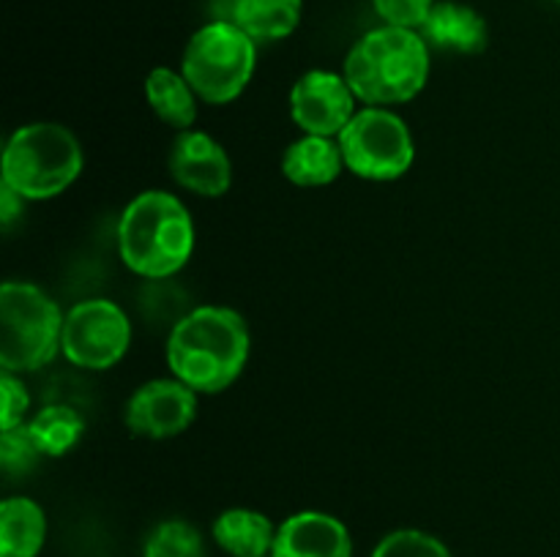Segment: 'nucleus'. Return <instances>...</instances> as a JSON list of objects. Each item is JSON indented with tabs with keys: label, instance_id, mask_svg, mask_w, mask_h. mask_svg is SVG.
Returning <instances> with one entry per match:
<instances>
[{
	"label": "nucleus",
	"instance_id": "f03ea898",
	"mask_svg": "<svg viewBox=\"0 0 560 557\" xmlns=\"http://www.w3.org/2000/svg\"><path fill=\"white\" fill-rule=\"evenodd\" d=\"M342 76L370 107L410 102L430 80V44L410 27H375L350 47Z\"/></svg>",
	"mask_w": 560,
	"mask_h": 557
},
{
	"label": "nucleus",
	"instance_id": "39448f33",
	"mask_svg": "<svg viewBox=\"0 0 560 557\" xmlns=\"http://www.w3.org/2000/svg\"><path fill=\"white\" fill-rule=\"evenodd\" d=\"M63 311L31 282H5L0 287V369L36 371L60 353Z\"/></svg>",
	"mask_w": 560,
	"mask_h": 557
},
{
	"label": "nucleus",
	"instance_id": "9b49d317",
	"mask_svg": "<svg viewBox=\"0 0 560 557\" xmlns=\"http://www.w3.org/2000/svg\"><path fill=\"white\" fill-rule=\"evenodd\" d=\"M167 167L175 183L200 197H222L233 183L228 151L206 131H180L170 145Z\"/></svg>",
	"mask_w": 560,
	"mask_h": 557
},
{
	"label": "nucleus",
	"instance_id": "5701e85b",
	"mask_svg": "<svg viewBox=\"0 0 560 557\" xmlns=\"http://www.w3.org/2000/svg\"><path fill=\"white\" fill-rule=\"evenodd\" d=\"M435 3L438 0H372L377 16L386 25L410 27V31H419L424 25L427 14H430Z\"/></svg>",
	"mask_w": 560,
	"mask_h": 557
},
{
	"label": "nucleus",
	"instance_id": "7ed1b4c3",
	"mask_svg": "<svg viewBox=\"0 0 560 557\" xmlns=\"http://www.w3.org/2000/svg\"><path fill=\"white\" fill-rule=\"evenodd\" d=\"M195 251V222L170 191H142L118 218V254L131 273L170 278Z\"/></svg>",
	"mask_w": 560,
	"mask_h": 557
},
{
	"label": "nucleus",
	"instance_id": "aec40b11",
	"mask_svg": "<svg viewBox=\"0 0 560 557\" xmlns=\"http://www.w3.org/2000/svg\"><path fill=\"white\" fill-rule=\"evenodd\" d=\"M142 557H208L206 541L195 524L184 519H167L145 541Z\"/></svg>",
	"mask_w": 560,
	"mask_h": 557
},
{
	"label": "nucleus",
	"instance_id": "ddd939ff",
	"mask_svg": "<svg viewBox=\"0 0 560 557\" xmlns=\"http://www.w3.org/2000/svg\"><path fill=\"white\" fill-rule=\"evenodd\" d=\"M419 33L430 44V49L459 55L481 52L490 38L485 16L474 5L454 3V0H438Z\"/></svg>",
	"mask_w": 560,
	"mask_h": 557
},
{
	"label": "nucleus",
	"instance_id": "393cba45",
	"mask_svg": "<svg viewBox=\"0 0 560 557\" xmlns=\"http://www.w3.org/2000/svg\"><path fill=\"white\" fill-rule=\"evenodd\" d=\"M25 202H27L25 197L16 194L9 183H3V180H0V224H3V229H9L11 224L22 216V208H25Z\"/></svg>",
	"mask_w": 560,
	"mask_h": 557
},
{
	"label": "nucleus",
	"instance_id": "f8f14e48",
	"mask_svg": "<svg viewBox=\"0 0 560 557\" xmlns=\"http://www.w3.org/2000/svg\"><path fill=\"white\" fill-rule=\"evenodd\" d=\"M271 557H353V538L331 513L299 511L277 528Z\"/></svg>",
	"mask_w": 560,
	"mask_h": 557
},
{
	"label": "nucleus",
	"instance_id": "412c9836",
	"mask_svg": "<svg viewBox=\"0 0 560 557\" xmlns=\"http://www.w3.org/2000/svg\"><path fill=\"white\" fill-rule=\"evenodd\" d=\"M372 557H454L448 546L424 530H394L383 535Z\"/></svg>",
	"mask_w": 560,
	"mask_h": 557
},
{
	"label": "nucleus",
	"instance_id": "2eb2a0df",
	"mask_svg": "<svg viewBox=\"0 0 560 557\" xmlns=\"http://www.w3.org/2000/svg\"><path fill=\"white\" fill-rule=\"evenodd\" d=\"M213 541L230 557H271L277 528L266 513L252 508H228L213 522Z\"/></svg>",
	"mask_w": 560,
	"mask_h": 557
},
{
	"label": "nucleus",
	"instance_id": "f3484780",
	"mask_svg": "<svg viewBox=\"0 0 560 557\" xmlns=\"http://www.w3.org/2000/svg\"><path fill=\"white\" fill-rule=\"evenodd\" d=\"M304 0H235L233 25L255 44L288 38L299 27Z\"/></svg>",
	"mask_w": 560,
	"mask_h": 557
},
{
	"label": "nucleus",
	"instance_id": "f257e3e1",
	"mask_svg": "<svg viewBox=\"0 0 560 557\" xmlns=\"http://www.w3.org/2000/svg\"><path fill=\"white\" fill-rule=\"evenodd\" d=\"M249 358V328L228 306H197L186 311L167 336L173 377L197 393H222L233 386Z\"/></svg>",
	"mask_w": 560,
	"mask_h": 557
},
{
	"label": "nucleus",
	"instance_id": "b1692460",
	"mask_svg": "<svg viewBox=\"0 0 560 557\" xmlns=\"http://www.w3.org/2000/svg\"><path fill=\"white\" fill-rule=\"evenodd\" d=\"M0 393H3V410H0V429H11V426L25 424L27 407H31V396H27L25 386L14 371H3L0 375Z\"/></svg>",
	"mask_w": 560,
	"mask_h": 557
},
{
	"label": "nucleus",
	"instance_id": "20e7f679",
	"mask_svg": "<svg viewBox=\"0 0 560 557\" xmlns=\"http://www.w3.org/2000/svg\"><path fill=\"white\" fill-rule=\"evenodd\" d=\"M82 173V147L60 123H27L9 137L0 180L25 200H52Z\"/></svg>",
	"mask_w": 560,
	"mask_h": 557
},
{
	"label": "nucleus",
	"instance_id": "423d86ee",
	"mask_svg": "<svg viewBox=\"0 0 560 557\" xmlns=\"http://www.w3.org/2000/svg\"><path fill=\"white\" fill-rule=\"evenodd\" d=\"M257 63V44L233 22L211 20L189 38L180 74L208 104H228L249 85Z\"/></svg>",
	"mask_w": 560,
	"mask_h": 557
},
{
	"label": "nucleus",
	"instance_id": "a211bd4d",
	"mask_svg": "<svg viewBox=\"0 0 560 557\" xmlns=\"http://www.w3.org/2000/svg\"><path fill=\"white\" fill-rule=\"evenodd\" d=\"M145 98L153 112L159 115V120H164L173 129L186 131L195 126L197 93L180 71L167 69V66H156L145 76Z\"/></svg>",
	"mask_w": 560,
	"mask_h": 557
},
{
	"label": "nucleus",
	"instance_id": "0eeeda50",
	"mask_svg": "<svg viewBox=\"0 0 560 557\" xmlns=\"http://www.w3.org/2000/svg\"><path fill=\"white\" fill-rule=\"evenodd\" d=\"M345 167L364 180H397L413 167L416 145L408 123L386 107H366L353 115L342 134Z\"/></svg>",
	"mask_w": 560,
	"mask_h": 557
},
{
	"label": "nucleus",
	"instance_id": "1a4fd4ad",
	"mask_svg": "<svg viewBox=\"0 0 560 557\" xmlns=\"http://www.w3.org/2000/svg\"><path fill=\"white\" fill-rule=\"evenodd\" d=\"M197 396L178 377H162V380L142 382L129 396L124 410V420L131 435L148 437V440H170L178 437L195 424Z\"/></svg>",
	"mask_w": 560,
	"mask_h": 557
},
{
	"label": "nucleus",
	"instance_id": "4468645a",
	"mask_svg": "<svg viewBox=\"0 0 560 557\" xmlns=\"http://www.w3.org/2000/svg\"><path fill=\"white\" fill-rule=\"evenodd\" d=\"M342 169L345 156L337 137L304 134L282 156L284 178L295 186H304V189L334 183Z\"/></svg>",
	"mask_w": 560,
	"mask_h": 557
},
{
	"label": "nucleus",
	"instance_id": "dca6fc26",
	"mask_svg": "<svg viewBox=\"0 0 560 557\" xmlns=\"http://www.w3.org/2000/svg\"><path fill=\"white\" fill-rule=\"evenodd\" d=\"M44 541V508L31 497H5L0 502V557H38Z\"/></svg>",
	"mask_w": 560,
	"mask_h": 557
},
{
	"label": "nucleus",
	"instance_id": "9d476101",
	"mask_svg": "<svg viewBox=\"0 0 560 557\" xmlns=\"http://www.w3.org/2000/svg\"><path fill=\"white\" fill-rule=\"evenodd\" d=\"M355 102L359 98L350 91L348 80L323 69L301 74L290 91V112L304 134L339 137L359 112Z\"/></svg>",
	"mask_w": 560,
	"mask_h": 557
},
{
	"label": "nucleus",
	"instance_id": "4be33fe9",
	"mask_svg": "<svg viewBox=\"0 0 560 557\" xmlns=\"http://www.w3.org/2000/svg\"><path fill=\"white\" fill-rule=\"evenodd\" d=\"M42 457V448L33 440L27 424L11 426V429L0 431V464H3V470L9 475L27 473Z\"/></svg>",
	"mask_w": 560,
	"mask_h": 557
},
{
	"label": "nucleus",
	"instance_id": "6e6552de",
	"mask_svg": "<svg viewBox=\"0 0 560 557\" xmlns=\"http://www.w3.org/2000/svg\"><path fill=\"white\" fill-rule=\"evenodd\" d=\"M131 344V322L118 304L107 298L80 300L66 311L63 344L66 360L88 371L113 369Z\"/></svg>",
	"mask_w": 560,
	"mask_h": 557
},
{
	"label": "nucleus",
	"instance_id": "6ab92c4d",
	"mask_svg": "<svg viewBox=\"0 0 560 557\" xmlns=\"http://www.w3.org/2000/svg\"><path fill=\"white\" fill-rule=\"evenodd\" d=\"M27 429H31L33 440L38 442L44 457H63L80 442L85 420L77 410L66 407V404H47L27 420Z\"/></svg>",
	"mask_w": 560,
	"mask_h": 557
}]
</instances>
